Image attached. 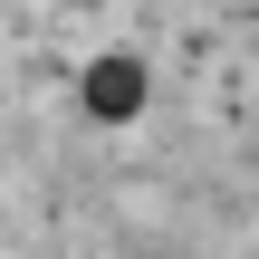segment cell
Listing matches in <instances>:
<instances>
[{
	"instance_id": "obj_1",
	"label": "cell",
	"mask_w": 259,
	"mask_h": 259,
	"mask_svg": "<svg viewBox=\"0 0 259 259\" xmlns=\"http://www.w3.org/2000/svg\"><path fill=\"white\" fill-rule=\"evenodd\" d=\"M77 96H87L96 125H125V115L144 106V67H135V58H96V67L77 77Z\"/></svg>"
}]
</instances>
